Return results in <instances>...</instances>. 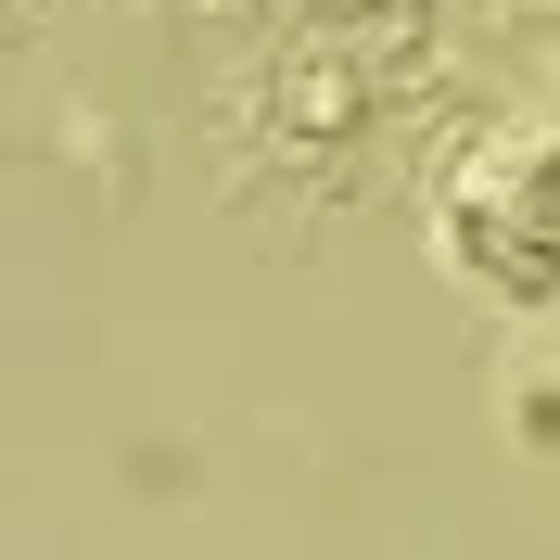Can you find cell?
Returning <instances> with one entry per match:
<instances>
[{"label": "cell", "mask_w": 560, "mask_h": 560, "mask_svg": "<svg viewBox=\"0 0 560 560\" xmlns=\"http://www.w3.org/2000/svg\"><path fill=\"white\" fill-rule=\"evenodd\" d=\"M433 255L471 293L510 306H560V140L548 128H497L471 140L433 191Z\"/></svg>", "instance_id": "1"}]
</instances>
